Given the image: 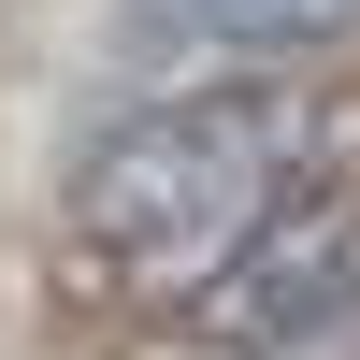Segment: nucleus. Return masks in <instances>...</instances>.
I'll use <instances>...</instances> for the list:
<instances>
[{
    "label": "nucleus",
    "mask_w": 360,
    "mask_h": 360,
    "mask_svg": "<svg viewBox=\"0 0 360 360\" xmlns=\"http://www.w3.org/2000/svg\"><path fill=\"white\" fill-rule=\"evenodd\" d=\"M130 29L188 72H317L360 44V0H130Z\"/></svg>",
    "instance_id": "nucleus-2"
},
{
    "label": "nucleus",
    "mask_w": 360,
    "mask_h": 360,
    "mask_svg": "<svg viewBox=\"0 0 360 360\" xmlns=\"http://www.w3.org/2000/svg\"><path fill=\"white\" fill-rule=\"evenodd\" d=\"M173 332L202 360H303V346L360 332V159L346 173H274L245 245L173 303Z\"/></svg>",
    "instance_id": "nucleus-1"
}]
</instances>
